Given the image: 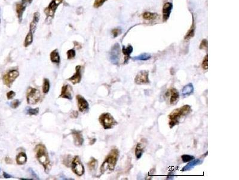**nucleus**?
I'll list each match as a JSON object with an SVG mask.
<instances>
[{
	"label": "nucleus",
	"mask_w": 239,
	"mask_h": 180,
	"mask_svg": "<svg viewBox=\"0 0 239 180\" xmlns=\"http://www.w3.org/2000/svg\"><path fill=\"white\" fill-rule=\"evenodd\" d=\"M118 157L119 151L118 149H112L100 166V172L102 174H104L106 172H111L114 171L118 161Z\"/></svg>",
	"instance_id": "2"
},
{
	"label": "nucleus",
	"mask_w": 239,
	"mask_h": 180,
	"mask_svg": "<svg viewBox=\"0 0 239 180\" xmlns=\"http://www.w3.org/2000/svg\"><path fill=\"white\" fill-rule=\"evenodd\" d=\"M39 112V109L38 108H35V109H31L29 108L27 110V113L28 114L30 115H36Z\"/></svg>",
	"instance_id": "32"
},
{
	"label": "nucleus",
	"mask_w": 239,
	"mask_h": 180,
	"mask_svg": "<svg viewBox=\"0 0 239 180\" xmlns=\"http://www.w3.org/2000/svg\"><path fill=\"white\" fill-rule=\"evenodd\" d=\"M26 7L23 6L22 4H17V8H16V10H17V13L18 14V17L19 19L21 20H22V15L23 13V11L25 10Z\"/></svg>",
	"instance_id": "27"
},
{
	"label": "nucleus",
	"mask_w": 239,
	"mask_h": 180,
	"mask_svg": "<svg viewBox=\"0 0 239 180\" xmlns=\"http://www.w3.org/2000/svg\"><path fill=\"white\" fill-rule=\"evenodd\" d=\"M15 95H16V93L14 91H11L7 94V97L8 100H10V99H12L15 96Z\"/></svg>",
	"instance_id": "39"
},
{
	"label": "nucleus",
	"mask_w": 239,
	"mask_h": 180,
	"mask_svg": "<svg viewBox=\"0 0 239 180\" xmlns=\"http://www.w3.org/2000/svg\"><path fill=\"white\" fill-rule=\"evenodd\" d=\"M99 121L104 129H111L113 128L117 122L114 117L109 113H103L99 118Z\"/></svg>",
	"instance_id": "4"
},
{
	"label": "nucleus",
	"mask_w": 239,
	"mask_h": 180,
	"mask_svg": "<svg viewBox=\"0 0 239 180\" xmlns=\"http://www.w3.org/2000/svg\"><path fill=\"white\" fill-rule=\"evenodd\" d=\"M107 0H95V2L94 3V6L96 8L101 6Z\"/></svg>",
	"instance_id": "37"
},
{
	"label": "nucleus",
	"mask_w": 239,
	"mask_h": 180,
	"mask_svg": "<svg viewBox=\"0 0 239 180\" xmlns=\"http://www.w3.org/2000/svg\"><path fill=\"white\" fill-rule=\"evenodd\" d=\"M39 17H40L39 13H35L34 14V16L33 20L31 23V25H30V33H31L32 34L34 33V31H35V30L36 29V27H37V23H38V22L39 20Z\"/></svg>",
	"instance_id": "21"
},
{
	"label": "nucleus",
	"mask_w": 239,
	"mask_h": 180,
	"mask_svg": "<svg viewBox=\"0 0 239 180\" xmlns=\"http://www.w3.org/2000/svg\"><path fill=\"white\" fill-rule=\"evenodd\" d=\"M3 175H4V177L5 178H10L11 177V175L7 174L5 173V172H4V173H3Z\"/></svg>",
	"instance_id": "41"
},
{
	"label": "nucleus",
	"mask_w": 239,
	"mask_h": 180,
	"mask_svg": "<svg viewBox=\"0 0 239 180\" xmlns=\"http://www.w3.org/2000/svg\"><path fill=\"white\" fill-rule=\"evenodd\" d=\"M72 135L73 136L74 143L77 147H81L84 142V139L82 137V132L81 131L73 130H72Z\"/></svg>",
	"instance_id": "10"
},
{
	"label": "nucleus",
	"mask_w": 239,
	"mask_h": 180,
	"mask_svg": "<svg viewBox=\"0 0 239 180\" xmlns=\"http://www.w3.org/2000/svg\"><path fill=\"white\" fill-rule=\"evenodd\" d=\"M202 162H203V161L199 159H194V160L189 162V163L182 168V171L185 172V171H190L191 169H193L196 166L201 165L202 163Z\"/></svg>",
	"instance_id": "15"
},
{
	"label": "nucleus",
	"mask_w": 239,
	"mask_h": 180,
	"mask_svg": "<svg viewBox=\"0 0 239 180\" xmlns=\"http://www.w3.org/2000/svg\"><path fill=\"white\" fill-rule=\"evenodd\" d=\"M20 102L19 101V100H14V101H13L11 102L10 106H11V107L12 108L16 109V108H17V107L20 105Z\"/></svg>",
	"instance_id": "36"
},
{
	"label": "nucleus",
	"mask_w": 239,
	"mask_h": 180,
	"mask_svg": "<svg viewBox=\"0 0 239 180\" xmlns=\"http://www.w3.org/2000/svg\"><path fill=\"white\" fill-rule=\"evenodd\" d=\"M19 72L17 70H12L5 75L3 77V82L8 87H10L13 82L19 76Z\"/></svg>",
	"instance_id": "9"
},
{
	"label": "nucleus",
	"mask_w": 239,
	"mask_h": 180,
	"mask_svg": "<svg viewBox=\"0 0 239 180\" xmlns=\"http://www.w3.org/2000/svg\"><path fill=\"white\" fill-rule=\"evenodd\" d=\"M35 152L37 160L44 168L45 172L48 174L51 168V165L46 148L43 144H39L35 147Z\"/></svg>",
	"instance_id": "3"
},
{
	"label": "nucleus",
	"mask_w": 239,
	"mask_h": 180,
	"mask_svg": "<svg viewBox=\"0 0 239 180\" xmlns=\"http://www.w3.org/2000/svg\"><path fill=\"white\" fill-rule=\"evenodd\" d=\"M144 151V148L143 145L141 143H138L135 148V156L137 160H139L141 158V157L143 155Z\"/></svg>",
	"instance_id": "20"
},
{
	"label": "nucleus",
	"mask_w": 239,
	"mask_h": 180,
	"mask_svg": "<svg viewBox=\"0 0 239 180\" xmlns=\"http://www.w3.org/2000/svg\"><path fill=\"white\" fill-rule=\"evenodd\" d=\"M72 170L78 176H82L84 173V168L79 156H76L72 162Z\"/></svg>",
	"instance_id": "8"
},
{
	"label": "nucleus",
	"mask_w": 239,
	"mask_h": 180,
	"mask_svg": "<svg viewBox=\"0 0 239 180\" xmlns=\"http://www.w3.org/2000/svg\"><path fill=\"white\" fill-rule=\"evenodd\" d=\"M172 8H173V5L171 2H166L164 5L163 8V18L164 21H166L169 19Z\"/></svg>",
	"instance_id": "13"
},
{
	"label": "nucleus",
	"mask_w": 239,
	"mask_h": 180,
	"mask_svg": "<svg viewBox=\"0 0 239 180\" xmlns=\"http://www.w3.org/2000/svg\"><path fill=\"white\" fill-rule=\"evenodd\" d=\"M208 54L205 56V57L204 58V59H203V62H202V68L204 69V70H208Z\"/></svg>",
	"instance_id": "33"
},
{
	"label": "nucleus",
	"mask_w": 239,
	"mask_h": 180,
	"mask_svg": "<svg viewBox=\"0 0 239 180\" xmlns=\"http://www.w3.org/2000/svg\"><path fill=\"white\" fill-rule=\"evenodd\" d=\"M62 1V0H53L50 2L49 7L46 9V12L49 16L51 17V16H53L58 6L59 5V4L60 3H61Z\"/></svg>",
	"instance_id": "12"
},
{
	"label": "nucleus",
	"mask_w": 239,
	"mask_h": 180,
	"mask_svg": "<svg viewBox=\"0 0 239 180\" xmlns=\"http://www.w3.org/2000/svg\"><path fill=\"white\" fill-rule=\"evenodd\" d=\"M122 51H123V54L125 55L124 63H127L130 58V56L131 54L133 51V48L131 45H128L127 47L123 46Z\"/></svg>",
	"instance_id": "19"
},
{
	"label": "nucleus",
	"mask_w": 239,
	"mask_h": 180,
	"mask_svg": "<svg viewBox=\"0 0 239 180\" xmlns=\"http://www.w3.org/2000/svg\"><path fill=\"white\" fill-rule=\"evenodd\" d=\"M169 91L170 94V103L171 104H175L178 102V100L179 99V92L176 88H172Z\"/></svg>",
	"instance_id": "18"
},
{
	"label": "nucleus",
	"mask_w": 239,
	"mask_h": 180,
	"mask_svg": "<svg viewBox=\"0 0 239 180\" xmlns=\"http://www.w3.org/2000/svg\"><path fill=\"white\" fill-rule=\"evenodd\" d=\"M72 88L69 85H64L62 88L61 94L60 95V97H62L64 98H67L68 100L72 99Z\"/></svg>",
	"instance_id": "14"
},
{
	"label": "nucleus",
	"mask_w": 239,
	"mask_h": 180,
	"mask_svg": "<svg viewBox=\"0 0 239 180\" xmlns=\"http://www.w3.org/2000/svg\"><path fill=\"white\" fill-rule=\"evenodd\" d=\"M97 162L94 158H91V160L90 161V162L88 164V168H90V169L93 170V169H95L96 167V165H97Z\"/></svg>",
	"instance_id": "31"
},
{
	"label": "nucleus",
	"mask_w": 239,
	"mask_h": 180,
	"mask_svg": "<svg viewBox=\"0 0 239 180\" xmlns=\"http://www.w3.org/2000/svg\"><path fill=\"white\" fill-rule=\"evenodd\" d=\"M121 32V31L120 29H119V28H115V29H114L112 31V35H113V36H114V37H117L119 34H120Z\"/></svg>",
	"instance_id": "38"
},
{
	"label": "nucleus",
	"mask_w": 239,
	"mask_h": 180,
	"mask_svg": "<svg viewBox=\"0 0 239 180\" xmlns=\"http://www.w3.org/2000/svg\"><path fill=\"white\" fill-rule=\"evenodd\" d=\"M41 93L36 88L29 87L27 92V102L29 104H35L41 99Z\"/></svg>",
	"instance_id": "5"
},
{
	"label": "nucleus",
	"mask_w": 239,
	"mask_h": 180,
	"mask_svg": "<svg viewBox=\"0 0 239 180\" xmlns=\"http://www.w3.org/2000/svg\"><path fill=\"white\" fill-rule=\"evenodd\" d=\"M27 162V156L25 153H20L16 157V162L18 165H24Z\"/></svg>",
	"instance_id": "22"
},
{
	"label": "nucleus",
	"mask_w": 239,
	"mask_h": 180,
	"mask_svg": "<svg viewBox=\"0 0 239 180\" xmlns=\"http://www.w3.org/2000/svg\"><path fill=\"white\" fill-rule=\"evenodd\" d=\"M120 47L118 43H115L109 52V59L111 63L117 65L120 61Z\"/></svg>",
	"instance_id": "6"
},
{
	"label": "nucleus",
	"mask_w": 239,
	"mask_h": 180,
	"mask_svg": "<svg viewBox=\"0 0 239 180\" xmlns=\"http://www.w3.org/2000/svg\"><path fill=\"white\" fill-rule=\"evenodd\" d=\"M191 112V107L188 104H185L181 107L174 109L169 115V125L170 128L172 129L175 126L178 125L181 119L187 116Z\"/></svg>",
	"instance_id": "1"
},
{
	"label": "nucleus",
	"mask_w": 239,
	"mask_h": 180,
	"mask_svg": "<svg viewBox=\"0 0 239 180\" xmlns=\"http://www.w3.org/2000/svg\"><path fill=\"white\" fill-rule=\"evenodd\" d=\"M195 33V25H194V20L193 21V25L190 28V29L187 33V35L185 37V40H189L191 39L194 36Z\"/></svg>",
	"instance_id": "26"
},
{
	"label": "nucleus",
	"mask_w": 239,
	"mask_h": 180,
	"mask_svg": "<svg viewBox=\"0 0 239 180\" xmlns=\"http://www.w3.org/2000/svg\"><path fill=\"white\" fill-rule=\"evenodd\" d=\"M32 0H22V4L25 6L26 7L27 5H29L31 4Z\"/></svg>",
	"instance_id": "40"
},
{
	"label": "nucleus",
	"mask_w": 239,
	"mask_h": 180,
	"mask_svg": "<svg viewBox=\"0 0 239 180\" xmlns=\"http://www.w3.org/2000/svg\"><path fill=\"white\" fill-rule=\"evenodd\" d=\"M151 57V54L148 53H143L138 56L133 57V60H139V61H147L150 59Z\"/></svg>",
	"instance_id": "24"
},
{
	"label": "nucleus",
	"mask_w": 239,
	"mask_h": 180,
	"mask_svg": "<svg viewBox=\"0 0 239 180\" xmlns=\"http://www.w3.org/2000/svg\"><path fill=\"white\" fill-rule=\"evenodd\" d=\"M68 59H73L76 57V51L74 49H70L67 52Z\"/></svg>",
	"instance_id": "34"
},
{
	"label": "nucleus",
	"mask_w": 239,
	"mask_h": 180,
	"mask_svg": "<svg viewBox=\"0 0 239 180\" xmlns=\"http://www.w3.org/2000/svg\"><path fill=\"white\" fill-rule=\"evenodd\" d=\"M200 49H208V40L206 39H204L202 40V42L200 43Z\"/></svg>",
	"instance_id": "35"
},
{
	"label": "nucleus",
	"mask_w": 239,
	"mask_h": 180,
	"mask_svg": "<svg viewBox=\"0 0 239 180\" xmlns=\"http://www.w3.org/2000/svg\"><path fill=\"white\" fill-rule=\"evenodd\" d=\"M50 90V82L48 79H44L43 81V91L44 93H47Z\"/></svg>",
	"instance_id": "29"
},
{
	"label": "nucleus",
	"mask_w": 239,
	"mask_h": 180,
	"mask_svg": "<svg viewBox=\"0 0 239 180\" xmlns=\"http://www.w3.org/2000/svg\"><path fill=\"white\" fill-rule=\"evenodd\" d=\"M135 82L138 85H145L149 84V72L147 70L140 71L136 76Z\"/></svg>",
	"instance_id": "7"
},
{
	"label": "nucleus",
	"mask_w": 239,
	"mask_h": 180,
	"mask_svg": "<svg viewBox=\"0 0 239 180\" xmlns=\"http://www.w3.org/2000/svg\"><path fill=\"white\" fill-rule=\"evenodd\" d=\"M33 42V34L31 33H29L26 36L25 40V46L27 47L29 46Z\"/></svg>",
	"instance_id": "28"
},
{
	"label": "nucleus",
	"mask_w": 239,
	"mask_h": 180,
	"mask_svg": "<svg viewBox=\"0 0 239 180\" xmlns=\"http://www.w3.org/2000/svg\"><path fill=\"white\" fill-rule=\"evenodd\" d=\"M77 100L79 109L80 112H84L88 110V103L84 97L80 95H77Z\"/></svg>",
	"instance_id": "11"
},
{
	"label": "nucleus",
	"mask_w": 239,
	"mask_h": 180,
	"mask_svg": "<svg viewBox=\"0 0 239 180\" xmlns=\"http://www.w3.org/2000/svg\"><path fill=\"white\" fill-rule=\"evenodd\" d=\"M157 16H158L157 14L150 12H145L143 14V17L145 20H155L157 17Z\"/></svg>",
	"instance_id": "25"
},
{
	"label": "nucleus",
	"mask_w": 239,
	"mask_h": 180,
	"mask_svg": "<svg viewBox=\"0 0 239 180\" xmlns=\"http://www.w3.org/2000/svg\"><path fill=\"white\" fill-rule=\"evenodd\" d=\"M194 91V86L193 84L189 83L188 84L186 85L184 87V88L182 90V95L184 97H188L190 95H191Z\"/></svg>",
	"instance_id": "17"
},
{
	"label": "nucleus",
	"mask_w": 239,
	"mask_h": 180,
	"mask_svg": "<svg viewBox=\"0 0 239 180\" xmlns=\"http://www.w3.org/2000/svg\"><path fill=\"white\" fill-rule=\"evenodd\" d=\"M72 115H74L73 117H74V118H76V117H77V116H78V113H77V112H76V111H74L73 112V113H72Z\"/></svg>",
	"instance_id": "42"
},
{
	"label": "nucleus",
	"mask_w": 239,
	"mask_h": 180,
	"mask_svg": "<svg viewBox=\"0 0 239 180\" xmlns=\"http://www.w3.org/2000/svg\"><path fill=\"white\" fill-rule=\"evenodd\" d=\"M181 159H182L183 163H187V162H189L194 160L195 159V157L191 155L184 154L181 156Z\"/></svg>",
	"instance_id": "30"
},
{
	"label": "nucleus",
	"mask_w": 239,
	"mask_h": 180,
	"mask_svg": "<svg viewBox=\"0 0 239 180\" xmlns=\"http://www.w3.org/2000/svg\"><path fill=\"white\" fill-rule=\"evenodd\" d=\"M81 79V66H77L76 67V72L74 75H73L71 78H69L68 80L71 81L73 84H76L79 83Z\"/></svg>",
	"instance_id": "16"
},
{
	"label": "nucleus",
	"mask_w": 239,
	"mask_h": 180,
	"mask_svg": "<svg viewBox=\"0 0 239 180\" xmlns=\"http://www.w3.org/2000/svg\"><path fill=\"white\" fill-rule=\"evenodd\" d=\"M50 60L54 63L59 64L60 63V56L58 50H54L50 54Z\"/></svg>",
	"instance_id": "23"
}]
</instances>
